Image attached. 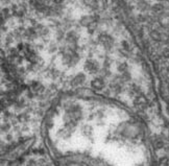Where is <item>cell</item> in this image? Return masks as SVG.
<instances>
[{"label":"cell","mask_w":169,"mask_h":166,"mask_svg":"<svg viewBox=\"0 0 169 166\" xmlns=\"http://www.w3.org/2000/svg\"><path fill=\"white\" fill-rule=\"evenodd\" d=\"M105 86V82L101 79H96L92 82V87L97 90H101Z\"/></svg>","instance_id":"2"},{"label":"cell","mask_w":169,"mask_h":166,"mask_svg":"<svg viewBox=\"0 0 169 166\" xmlns=\"http://www.w3.org/2000/svg\"><path fill=\"white\" fill-rule=\"evenodd\" d=\"M43 130L58 166H151V141L137 118L109 120L102 110L85 116L69 105L60 122L47 116Z\"/></svg>","instance_id":"1"},{"label":"cell","mask_w":169,"mask_h":166,"mask_svg":"<svg viewBox=\"0 0 169 166\" xmlns=\"http://www.w3.org/2000/svg\"><path fill=\"white\" fill-rule=\"evenodd\" d=\"M84 82H85V75L84 74H78V75L73 79L72 85L74 86V87H78V86L82 85Z\"/></svg>","instance_id":"3"}]
</instances>
